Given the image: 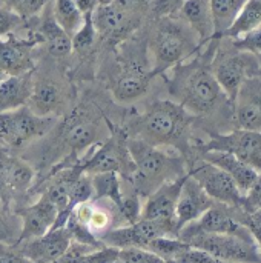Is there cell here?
Wrapping results in <instances>:
<instances>
[{
  "label": "cell",
  "instance_id": "obj_1",
  "mask_svg": "<svg viewBox=\"0 0 261 263\" xmlns=\"http://www.w3.org/2000/svg\"><path fill=\"white\" fill-rule=\"evenodd\" d=\"M194 116L171 100H157L135 116L125 128L129 137L143 140L152 146H188V133Z\"/></svg>",
  "mask_w": 261,
  "mask_h": 263
},
{
  "label": "cell",
  "instance_id": "obj_2",
  "mask_svg": "<svg viewBox=\"0 0 261 263\" xmlns=\"http://www.w3.org/2000/svg\"><path fill=\"white\" fill-rule=\"evenodd\" d=\"M126 146L135 165L131 185L140 197H148L163 183L188 174L185 160L178 154H171L129 136Z\"/></svg>",
  "mask_w": 261,
  "mask_h": 263
},
{
  "label": "cell",
  "instance_id": "obj_3",
  "mask_svg": "<svg viewBox=\"0 0 261 263\" xmlns=\"http://www.w3.org/2000/svg\"><path fill=\"white\" fill-rule=\"evenodd\" d=\"M171 92L191 116L209 114L226 97L212 71L205 66H191L180 72L172 80Z\"/></svg>",
  "mask_w": 261,
  "mask_h": 263
},
{
  "label": "cell",
  "instance_id": "obj_4",
  "mask_svg": "<svg viewBox=\"0 0 261 263\" xmlns=\"http://www.w3.org/2000/svg\"><path fill=\"white\" fill-rule=\"evenodd\" d=\"M192 248L203 250L226 263H261L258 243L252 233L209 234L183 227L177 236Z\"/></svg>",
  "mask_w": 261,
  "mask_h": 263
},
{
  "label": "cell",
  "instance_id": "obj_5",
  "mask_svg": "<svg viewBox=\"0 0 261 263\" xmlns=\"http://www.w3.org/2000/svg\"><path fill=\"white\" fill-rule=\"evenodd\" d=\"M100 126L102 125L95 119V116L83 106L74 108L69 114H66L62 125L55 128L54 139L51 142V145L54 148H58V151H66L62 163L72 165L78 162V156L85 149H89L97 143Z\"/></svg>",
  "mask_w": 261,
  "mask_h": 263
},
{
  "label": "cell",
  "instance_id": "obj_6",
  "mask_svg": "<svg viewBox=\"0 0 261 263\" xmlns=\"http://www.w3.org/2000/svg\"><path fill=\"white\" fill-rule=\"evenodd\" d=\"M191 32L192 29H185L175 20L163 18L160 22L151 40V54L154 59L152 76L182 63L195 49V40Z\"/></svg>",
  "mask_w": 261,
  "mask_h": 263
},
{
  "label": "cell",
  "instance_id": "obj_7",
  "mask_svg": "<svg viewBox=\"0 0 261 263\" xmlns=\"http://www.w3.org/2000/svg\"><path fill=\"white\" fill-rule=\"evenodd\" d=\"M57 123L54 116L42 117L26 105L0 112V142L11 148H20L35 139L45 137Z\"/></svg>",
  "mask_w": 261,
  "mask_h": 263
},
{
  "label": "cell",
  "instance_id": "obj_8",
  "mask_svg": "<svg viewBox=\"0 0 261 263\" xmlns=\"http://www.w3.org/2000/svg\"><path fill=\"white\" fill-rule=\"evenodd\" d=\"M177 236L178 231L168 223L138 219L135 223L105 233L102 237H98V240L105 247L128 250V248H146L148 243L157 237H177Z\"/></svg>",
  "mask_w": 261,
  "mask_h": 263
},
{
  "label": "cell",
  "instance_id": "obj_9",
  "mask_svg": "<svg viewBox=\"0 0 261 263\" xmlns=\"http://www.w3.org/2000/svg\"><path fill=\"white\" fill-rule=\"evenodd\" d=\"M254 65H258L255 55L245 51H238V54L215 55L211 71L218 82L222 91L231 102L235 100L245 80L251 77L249 74L252 72Z\"/></svg>",
  "mask_w": 261,
  "mask_h": 263
},
{
  "label": "cell",
  "instance_id": "obj_10",
  "mask_svg": "<svg viewBox=\"0 0 261 263\" xmlns=\"http://www.w3.org/2000/svg\"><path fill=\"white\" fill-rule=\"evenodd\" d=\"M188 173L202 185V188L215 203L226 206H243L245 196L238 190L234 179L218 166L202 159V162L192 166V170Z\"/></svg>",
  "mask_w": 261,
  "mask_h": 263
},
{
  "label": "cell",
  "instance_id": "obj_11",
  "mask_svg": "<svg viewBox=\"0 0 261 263\" xmlns=\"http://www.w3.org/2000/svg\"><path fill=\"white\" fill-rule=\"evenodd\" d=\"M203 151H225L231 153L254 170L261 173V133L235 129L228 134H214L211 140L202 145Z\"/></svg>",
  "mask_w": 261,
  "mask_h": 263
},
{
  "label": "cell",
  "instance_id": "obj_12",
  "mask_svg": "<svg viewBox=\"0 0 261 263\" xmlns=\"http://www.w3.org/2000/svg\"><path fill=\"white\" fill-rule=\"evenodd\" d=\"M186 176L188 174L175 180H169L163 183L160 188H157L152 194H149L148 200L142 206L140 219L163 222V223L174 227L178 231L177 219H175V208H177V202H178L180 191H182Z\"/></svg>",
  "mask_w": 261,
  "mask_h": 263
},
{
  "label": "cell",
  "instance_id": "obj_13",
  "mask_svg": "<svg viewBox=\"0 0 261 263\" xmlns=\"http://www.w3.org/2000/svg\"><path fill=\"white\" fill-rule=\"evenodd\" d=\"M34 180V170L25 160L0 149V200L8 208L9 200L28 191Z\"/></svg>",
  "mask_w": 261,
  "mask_h": 263
},
{
  "label": "cell",
  "instance_id": "obj_14",
  "mask_svg": "<svg viewBox=\"0 0 261 263\" xmlns=\"http://www.w3.org/2000/svg\"><path fill=\"white\" fill-rule=\"evenodd\" d=\"M72 237L66 227L51 230L42 237L15 243L20 253L32 263H49L57 260L71 245Z\"/></svg>",
  "mask_w": 261,
  "mask_h": 263
},
{
  "label": "cell",
  "instance_id": "obj_15",
  "mask_svg": "<svg viewBox=\"0 0 261 263\" xmlns=\"http://www.w3.org/2000/svg\"><path fill=\"white\" fill-rule=\"evenodd\" d=\"M57 214L58 213L55 206L42 196L35 203L18 210L17 216L22 220V228L15 243L42 237L43 234L51 231L57 220Z\"/></svg>",
  "mask_w": 261,
  "mask_h": 263
},
{
  "label": "cell",
  "instance_id": "obj_16",
  "mask_svg": "<svg viewBox=\"0 0 261 263\" xmlns=\"http://www.w3.org/2000/svg\"><path fill=\"white\" fill-rule=\"evenodd\" d=\"M235 122L238 128L261 133V80L249 77L235 97Z\"/></svg>",
  "mask_w": 261,
  "mask_h": 263
},
{
  "label": "cell",
  "instance_id": "obj_17",
  "mask_svg": "<svg viewBox=\"0 0 261 263\" xmlns=\"http://www.w3.org/2000/svg\"><path fill=\"white\" fill-rule=\"evenodd\" d=\"M214 205L215 202L206 194L202 185L188 173L183 182L182 191H180L177 208H175V219H177L178 231L185 225L197 220L205 211H208Z\"/></svg>",
  "mask_w": 261,
  "mask_h": 263
},
{
  "label": "cell",
  "instance_id": "obj_18",
  "mask_svg": "<svg viewBox=\"0 0 261 263\" xmlns=\"http://www.w3.org/2000/svg\"><path fill=\"white\" fill-rule=\"evenodd\" d=\"M42 42V39H15L9 35L8 39L0 37V69L5 76H22L34 69V62L31 55L32 46Z\"/></svg>",
  "mask_w": 261,
  "mask_h": 263
},
{
  "label": "cell",
  "instance_id": "obj_19",
  "mask_svg": "<svg viewBox=\"0 0 261 263\" xmlns=\"http://www.w3.org/2000/svg\"><path fill=\"white\" fill-rule=\"evenodd\" d=\"M151 79V71H146V68L137 62H131L125 66L123 72L115 80L112 86V94L115 100L122 103L137 100L143 94H146Z\"/></svg>",
  "mask_w": 261,
  "mask_h": 263
},
{
  "label": "cell",
  "instance_id": "obj_20",
  "mask_svg": "<svg viewBox=\"0 0 261 263\" xmlns=\"http://www.w3.org/2000/svg\"><path fill=\"white\" fill-rule=\"evenodd\" d=\"M202 159L205 162H208V163H212V165L218 166L225 173H228L234 179V182L237 183V186H238V190L242 191L243 196H246V193L252 188V185L255 183V180H257V177L260 174L251 165L245 163L243 160H240L238 157H235L231 153L203 151Z\"/></svg>",
  "mask_w": 261,
  "mask_h": 263
},
{
  "label": "cell",
  "instance_id": "obj_21",
  "mask_svg": "<svg viewBox=\"0 0 261 263\" xmlns=\"http://www.w3.org/2000/svg\"><path fill=\"white\" fill-rule=\"evenodd\" d=\"M63 100L65 92L58 83L52 80H40L34 82L32 92L26 102V106L37 116L55 117L63 109Z\"/></svg>",
  "mask_w": 261,
  "mask_h": 263
},
{
  "label": "cell",
  "instance_id": "obj_22",
  "mask_svg": "<svg viewBox=\"0 0 261 263\" xmlns=\"http://www.w3.org/2000/svg\"><path fill=\"white\" fill-rule=\"evenodd\" d=\"M178 12L200 43L214 39L215 29L209 0H185L178 8Z\"/></svg>",
  "mask_w": 261,
  "mask_h": 263
},
{
  "label": "cell",
  "instance_id": "obj_23",
  "mask_svg": "<svg viewBox=\"0 0 261 263\" xmlns=\"http://www.w3.org/2000/svg\"><path fill=\"white\" fill-rule=\"evenodd\" d=\"M194 231L209 233V234H246L251 233L246 225H242L231 216L226 210L214 205L205 211L197 220L185 225Z\"/></svg>",
  "mask_w": 261,
  "mask_h": 263
},
{
  "label": "cell",
  "instance_id": "obj_24",
  "mask_svg": "<svg viewBox=\"0 0 261 263\" xmlns=\"http://www.w3.org/2000/svg\"><path fill=\"white\" fill-rule=\"evenodd\" d=\"M34 86L32 71L22 76H6L0 82V112L25 106Z\"/></svg>",
  "mask_w": 261,
  "mask_h": 263
},
{
  "label": "cell",
  "instance_id": "obj_25",
  "mask_svg": "<svg viewBox=\"0 0 261 263\" xmlns=\"http://www.w3.org/2000/svg\"><path fill=\"white\" fill-rule=\"evenodd\" d=\"M38 34L42 37V42L46 43L48 52L54 57H66L72 52V40L71 37L58 26L55 22L52 11L51 15H46L40 25Z\"/></svg>",
  "mask_w": 261,
  "mask_h": 263
},
{
  "label": "cell",
  "instance_id": "obj_26",
  "mask_svg": "<svg viewBox=\"0 0 261 263\" xmlns=\"http://www.w3.org/2000/svg\"><path fill=\"white\" fill-rule=\"evenodd\" d=\"M92 25L97 34H112L120 31L129 20V14L122 11L112 2L108 5H97L92 11Z\"/></svg>",
  "mask_w": 261,
  "mask_h": 263
},
{
  "label": "cell",
  "instance_id": "obj_27",
  "mask_svg": "<svg viewBox=\"0 0 261 263\" xmlns=\"http://www.w3.org/2000/svg\"><path fill=\"white\" fill-rule=\"evenodd\" d=\"M92 183V200L97 199H109L117 210L123 202V190L122 180L117 173H98L91 176Z\"/></svg>",
  "mask_w": 261,
  "mask_h": 263
},
{
  "label": "cell",
  "instance_id": "obj_28",
  "mask_svg": "<svg viewBox=\"0 0 261 263\" xmlns=\"http://www.w3.org/2000/svg\"><path fill=\"white\" fill-rule=\"evenodd\" d=\"M261 28V0H246L225 37L237 39Z\"/></svg>",
  "mask_w": 261,
  "mask_h": 263
},
{
  "label": "cell",
  "instance_id": "obj_29",
  "mask_svg": "<svg viewBox=\"0 0 261 263\" xmlns=\"http://www.w3.org/2000/svg\"><path fill=\"white\" fill-rule=\"evenodd\" d=\"M209 3L215 29L214 37H225L246 0H209Z\"/></svg>",
  "mask_w": 261,
  "mask_h": 263
},
{
  "label": "cell",
  "instance_id": "obj_30",
  "mask_svg": "<svg viewBox=\"0 0 261 263\" xmlns=\"http://www.w3.org/2000/svg\"><path fill=\"white\" fill-rule=\"evenodd\" d=\"M52 15L58 26L72 37L83 25L85 15L78 9L74 0H54L52 5Z\"/></svg>",
  "mask_w": 261,
  "mask_h": 263
},
{
  "label": "cell",
  "instance_id": "obj_31",
  "mask_svg": "<svg viewBox=\"0 0 261 263\" xmlns=\"http://www.w3.org/2000/svg\"><path fill=\"white\" fill-rule=\"evenodd\" d=\"M186 248H189V245L186 242L180 240L178 237H157V239L151 240L145 250L157 254L158 257H162L163 260L169 263L175 259L177 254H180Z\"/></svg>",
  "mask_w": 261,
  "mask_h": 263
},
{
  "label": "cell",
  "instance_id": "obj_32",
  "mask_svg": "<svg viewBox=\"0 0 261 263\" xmlns=\"http://www.w3.org/2000/svg\"><path fill=\"white\" fill-rule=\"evenodd\" d=\"M3 8L9 9L15 15L23 18H31L42 12L51 0H0Z\"/></svg>",
  "mask_w": 261,
  "mask_h": 263
},
{
  "label": "cell",
  "instance_id": "obj_33",
  "mask_svg": "<svg viewBox=\"0 0 261 263\" xmlns=\"http://www.w3.org/2000/svg\"><path fill=\"white\" fill-rule=\"evenodd\" d=\"M92 200V183H91V176L88 174H80L78 179L74 182L72 188H71V194H69V205H68V211L71 214L72 208L78 203L83 202H89Z\"/></svg>",
  "mask_w": 261,
  "mask_h": 263
},
{
  "label": "cell",
  "instance_id": "obj_34",
  "mask_svg": "<svg viewBox=\"0 0 261 263\" xmlns=\"http://www.w3.org/2000/svg\"><path fill=\"white\" fill-rule=\"evenodd\" d=\"M92 14H86L85 15V20H83V25L82 28L71 37L72 40V49L74 51H78V52H83L86 49H89L95 40V28L92 25V18H91Z\"/></svg>",
  "mask_w": 261,
  "mask_h": 263
},
{
  "label": "cell",
  "instance_id": "obj_35",
  "mask_svg": "<svg viewBox=\"0 0 261 263\" xmlns=\"http://www.w3.org/2000/svg\"><path fill=\"white\" fill-rule=\"evenodd\" d=\"M123 263H168L158 257L157 254L145 250V248H128L118 250V259Z\"/></svg>",
  "mask_w": 261,
  "mask_h": 263
},
{
  "label": "cell",
  "instance_id": "obj_36",
  "mask_svg": "<svg viewBox=\"0 0 261 263\" xmlns=\"http://www.w3.org/2000/svg\"><path fill=\"white\" fill-rule=\"evenodd\" d=\"M232 45L238 51L251 52L254 55H261V28L251 31L242 37L232 39Z\"/></svg>",
  "mask_w": 261,
  "mask_h": 263
},
{
  "label": "cell",
  "instance_id": "obj_37",
  "mask_svg": "<svg viewBox=\"0 0 261 263\" xmlns=\"http://www.w3.org/2000/svg\"><path fill=\"white\" fill-rule=\"evenodd\" d=\"M118 211L122 213L123 219L129 225L131 223H135L140 219V214H142L140 196L135 191L132 194H128V196L123 194V202H122V206L118 208Z\"/></svg>",
  "mask_w": 261,
  "mask_h": 263
},
{
  "label": "cell",
  "instance_id": "obj_38",
  "mask_svg": "<svg viewBox=\"0 0 261 263\" xmlns=\"http://www.w3.org/2000/svg\"><path fill=\"white\" fill-rule=\"evenodd\" d=\"M0 263H32L29 262L20 250L14 245L9 247L3 242H0Z\"/></svg>",
  "mask_w": 261,
  "mask_h": 263
},
{
  "label": "cell",
  "instance_id": "obj_39",
  "mask_svg": "<svg viewBox=\"0 0 261 263\" xmlns=\"http://www.w3.org/2000/svg\"><path fill=\"white\" fill-rule=\"evenodd\" d=\"M20 17L15 15L14 12H11L6 8H0V37L8 35L18 23H20Z\"/></svg>",
  "mask_w": 261,
  "mask_h": 263
},
{
  "label": "cell",
  "instance_id": "obj_40",
  "mask_svg": "<svg viewBox=\"0 0 261 263\" xmlns=\"http://www.w3.org/2000/svg\"><path fill=\"white\" fill-rule=\"evenodd\" d=\"M109 222H111V217H109V214H108L105 210L94 208L88 227H89V230H91L92 233H102V231H105V230L108 228Z\"/></svg>",
  "mask_w": 261,
  "mask_h": 263
},
{
  "label": "cell",
  "instance_id": "obj_41",
  "mask_svg": "<svg viewBox=\"0 0 261 263\" xmlns=\"http://www.w3.org/2000/svg\"><path fill=\"white\" fill-rule=\"evenodd\" d=\"M185 0H154L152 2V9L158 15H169L182 6Z\"/></svg>",
  "mask_w": 261,
  "mask_h": 263
},
{
  "label": "cell",
  "instance_id": "obj_42",
  "mask_svg": "<svg viewBox=\"0 0 261 263\" xmlns=\"http://www.w3.org/2000/svg\"><path fill=\"white\" fill-rule=\"evenodd\" d=\"M148 2L149 0H112L114 5H117L122 11H125L129 15L140 11L142 8H145L148 5Z\"/></svg>",
  "mask_w": 261,
  "mask_h": 263
},
{
  "label": "cell",
  "instance_id": "obj_43",
  "mask_svg": "<svg viewBox=\"0 0 261 263\" xmlns=\"http://www.w3.org/2000/svg\"><path fill=\"white\" fill-rule=\"evenodd\" d=\"M6 206L2 203L0 200V242H6L9 239V227H8V222L5 219V213H6Z\"/></svg>",
  "mask_w": 261,
  "mask_h": 263
},
{
  "label": "cell",
  "instance_id": "obj_44",
  "mask_svg": "<svg viewBox=\"0 0 261 263\" xmlns=\"http://www.w3.org/2000/svg\"><path fill=\"white\" fill-rule=\"evenodd\" d=\"M75 2V5L78 6V9L82 11V14L83 15H86V14H92V11L97 8V0H74Z\"/></svg>",
  "mask_w": 261,
  "mask_h": 263
},
{
  "label": "cell",
  "instance_id": "obj_45",
  "mask_svg": "<svg viewBox=\"0 0 261 263\" xmlns=\"http://www.w3.org/2000/svg\"><path fill=\"white\" fill-rule=\"evenodd\" d=\"M112 0H97V3L98 5H108V3H111Z\"/></svg>",
  "mask_w": 261,
  "mask_h": 263
},
{
  "label": "cell",
  "instance_id": "obj_46",
  "mask_svg": "<svg viewBox=\"0 0 261 263\" xmlns=\"http://www.w3.org/2000/svg\"><path fill=\"white\" fill-rule=\"evenodd\" d=\"M5 77H6V76H5V72H3V71L0 69V82H2V80H3Z\"/></svg>",
  "mask_w": 261,
  "mask_h": 263
},
{
  "label": "cell",
  "instance_id": "obj_47",
  "mask_svg": "<svg viewBox=\"0 0 261 263\" xmlns=\"http://www.w3.org/2000/svg\"><path fill=\"white\" fill-rule=\"evenodd\" d=\"M114 263H123V262H120V260H115V262Z\"/></svg>",
  "mask_w": 261,
  "mask_h": 263
}]
</instances>
